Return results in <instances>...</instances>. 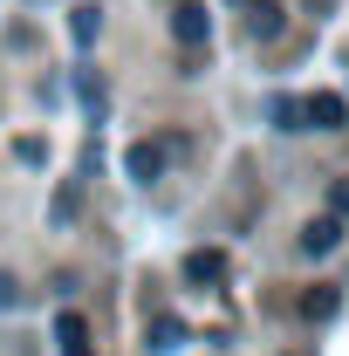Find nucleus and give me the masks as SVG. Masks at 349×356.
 Listing matches in <instances>:
<instances>
[{
    "label": "nucleus",
    "instance_id": "9",
    "mask_svg": "<svg viewBox=\"0 0 349 356\" xmlns=\"http://www.w3.org/2000/svg\"><path fill=\"white\" fill-rule=\"evenodd\" d=\"M96 28H103V14H96V7H76V21H69V35H76V42H96Z\"/></svg>",
    "mask_w": 349,
    "mask_h": 356
},
{
    "label": "nucleus",
    "instance_id": "8",
    "mask_svg": "<svg viewBox=\"0 0 349 356\" xmlns=\"http://www.w3.org/2000/svg\"><path fill=\"white\" fill-rule=\"evenodd\" d=\"M185 343V322L178 315H158V329H151V350H178Z\"/></svg>",
    "mask_w": 349,
    "mask_h": 356
},
{
    "label": "nucleus",
    "instance_id": "12",
    "mask_svg": "<svg viewBox=\"0 0 349 356\" xmlns=\"http://www.w3.org/2000/svg\"><path fill=\"white\" fill-rule=\"evenodd\" d=\"M76 199H83L76 185H62V192H55V226H69V220H76Z\"/></svg>",
    "mask_w": 349,
    "mask_h": 356
},
{
    "label": "nucleus",
    "instance_id": "6",
    "mask_svg": "<svg viewBox=\"0 0 349 356\" xmlns=\"http://www.w3.org/2000/svg\"><path fill=\"white\" fill-rule=\"evenodd\" d=\"M302 315H308V322H329V315H336V288H308V295H302Z\"/></svg>",
    "mask_w": 349,
    "mask_h": 356
},
{
    "label": "nucleus",
    "instance_id": "2",
    "mask_svg": "<svg viewBox=\"0 0 349 356\" xmlns=\"http://www.w3.org/2000/svg\"><path fill=\"white\" fill-rule=\"evenodd\" d=\"M172 35H178L185 48H199L206 35H213V14H206L199 0H178V7H172Z\"/></svg>",
    "mask_w": 349,
    "mask_h": 356
},
{
    "label": "nucleus",
    "instance_id": "5",
    "mask_svg": "<svg viewBox=\"0 0 349 356\" xmlns=\"http://www.w3.org/2000/svg\"><path fill=\"white\" fill-rule=\"evenodd\" d=\"M158 172H165V151H158V144H131V178H144V185H151Z\"/></svg>",
    "mask_w": 349,
    "mask_h": 356
},
{
    "label": "nucleus",
    "instance_id": "1",
    "mask_svg": "<svg viewBox=\"0 0 349 356\" xmlns=\"http://www.w3.org/2000/svg\"><path fill=\"white\" fill-rule=\"evenodd\" d=\"M343 117H349V103L336 96V89H315L302 103V131H343Z\"/></svg>",
    "mask_w": 349,
    "mask_h": 356
},
{
    "label": "nucleus",
    "instance_id": "14",
    "mask_svg": "<svg viewBox=\"0 0 349 356\" xmlns=\"http://www.w3.org/2000/svg\"><path fill=\"white\" fill-rule=\"evenodd\" d=\"M14 302H21V281H14V274H0V309H14Z\"/></svg>",
    "mask_w": 349,
    "mask_h": 356
},
{
    "label": "nucleus",
    "instance_id": "10",
    "mask_svg": "<svg viewBox=\"0 0 349 356\" xmlns=\"http://www.w3.org/2000/svg\"><path fill=\"white\" fill-rule=\"evenodd\" d=\"M83 336H89V329H83V315H55V343H62V350H76Z\"/></svg>",
    "mask_w": 349,
    "mask_h": 356
},
{
    "label": "nucleus",
    "instance_id": "3",
    "mask_svg": "<svg viewBox=\"0 0 349 356\" xmlns=\"http://www.w3.org/2000/svg\"><path fill=\"white\" fill-rule=\"evenodd\" d=\"M336 240H343V213H322V220H308L302 254H336Z\"/></svg>",
    "mask_w": 349,
    "mask_h": 356
},
{
    "label": "nucleus",
    "instance_id": "4",
    "mask_svg": "<svg viewBox=\"0 0 349 356\" xmlns=\"http://www.w3.org/2000/svg\"><path fill=\"white\" fill-rule=\"evenodd\" d=\"M247 35H254V42H274V35H281V7H274V0H254V7H247Z\"/></svg>",
    "mask_w": 349,
    "mask_h": 356
},
{
    "label": "nucleus",
    "instance_id": "15",
    "mask_svg": "<svg viewBox=\"0 0 349 356\" xmlns=\"http://www.w3.org/2000/svg\"><path fill=\"white\" fill-rule=\"evenodd\" d=\"M69 356H89V350H83V343H76V350H69Z\"/></svg>",
    "mask_w": 349,
    "mask_h": 356
},
{
    "label": "nucleus",
    "instance_id": "11",
    "mask_svg": "<svg viewBox=\"0 0 349 356\" xmlns=\"http://www.w3.org/2000/svg\"><path fill=\"white\" fill-rule=\"evenodd\" d=\"M274 124H281V131H302V103H295V96H274Z\"/></svg>",
    "mask_w": 349,
    "mask_h": 356
},
{
    "label": "nucleus",
    "instance_id": "7",
    "mask_svg": "<svg viewBox=\"0 0 349 356\" xmlns=\"http://www.w3.org/2000/svg\"><path fill=\"white\" fill-rule=\"evenodd\" d=\"M185 274H192V281H226V254H192Z\"/></svg>",
    "mask_w": 349,
    "mask_h": 356
},
{
    "label": "nucleus",
    "instance_id": "13",
    "mask_svg": "<svg viewBox=\"0 0 349 356\" xmlns=\"http://www.w3.org/2000/svg\"><path fill=\"white\" fill-rule=\"evenodd\" d=\"M329 213H349V178H336V185H329Z\"/></svg>",
    "mask_w": 349,
    "mask_h": 356
}]
</instances>
